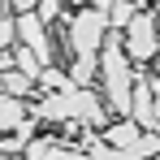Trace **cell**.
Wrapping results in <instances>:
<instances>
[{
  "mask_svg": "<svg viewBox=\"0 0 160 160\" xmlns=\"http://www.w3.org/2000/svg\"><path fill=\"white\" fill-rule=\"evenodd\" d=\"M13 30L22 35V43H26V48L39 56V61H52V56H56V52H52V39H48V22H39V13H35V9L18 13Z\"/></svg>",
  "mask_w": 160,
  "mask_h": 160,
  "instance_id": "3",
  "label": "cell"
},
{
  "mask_svg": "<svg viewBox=\"0 0 160 160\" xmlns=\"http://www.w3.org/2000/svg\"><path fill=\"white\" fill-rule=\"evenodd\" d=\"M22 117H26V108L18 95H9V91H0V130H18L22 126Z\"/></svg>",
  "mask_w": 160,
  "mask_h": 160,
  "instance_id": "6",
  "label": "cell"
},
{
  "mask_svg": "<svg viewBox=\"0 0 160 160\" xmlns=\"http://www.w3.org/2000/svg\"><path fill=\"white\" fill-rule=\"evenodd\" d=\"M160 152V130H138L130 147H121V160H138V156H156Z\"/></svg>",
  "mask_w": 160,
  "mask_h": 160,
  "instance_id": "5",
  "label": "cell"
},
{
  "mask_svg": "<svg viewBox=\"0 0 160 160\" xmlns=\"http://www.w3.org/2000/svg\"><path fill=\"white\" fill-rule=\"evenodd\" d=\"M130 121L138 130H160V108H156V78L143 69L130 82Z\"/></svg>",
  "mask_w": 160,
  "mask_h": 160,
  "instance_id": "2",
  "label": "cell"
},
{
  "mask_svg": "<svg viewBox=\"0 0 160 160\" xmlns=\"http://www.w3.org/2000/svg\"><path fill=\"white\" fill-rule=\"evenodd\" d=\"M134 134H138V126H134L130 117L117 121V126H108V143L117 147V160H121V147H130V143H134Z\"/></svg>",
  "mask_w": 160,
  "mask_h": 160,
  "instance_id": "8",
  "label": "cell"
},
{
  "mask_svg": "<svg viewBox=\"0 0 160 160\" xmlns=\"http://www.w3.org/2000/svg\"><path fill=\"white\" fill-rule=\"evenodd\" d=\"M13 35H18V30H13V18L0 9V48H13Z\"/></svg>",
  "mask_w": 160,
  "mask_h": 160,
  "instance_id": "13",
  "label": "cell"
},
{
  "mask_svg": "<svg viewBox=\"0 0 160 160\" xmlns=\"http://www.w3.org/2000/svg\"><path fill=\"white\" fill-rule=\"evenodd\" d=\"M0 78H4V91H9V95H26V91H30V78L18 74V69H4Z\"/></svg>",
  "mask_w": 160,
  "mask_h": 160,
  "instance_id": "9",
  "label": "cell"
},
{
  "mask_svg": "<svg viewBox=\"0 0 160 160\" xmlns=\"http://www.w3.org/2000/svg\"><path fill=\"white\" fill-rule=\"evenodd\" d=\"M0 91H4V78H0Z\"/></svg>",
  "mask_w": 160,
  "mask_h": 160,
  "instance_id": "17",
  "label": "cell"
},
{
  "mask_svg": "<svg viewBox=\"0 0 160 160\" xmlns=\"http://www.w3.org/2000/svg\"><path fill=\"white\" fill-rule=\"evenodd\" d=\"M35 13H39V22H56L61 18V0H39Z\"/></svg>",
  "mask_w": 160,
  "mask_h": 160,
  "instance_id": "12",
  "label": "cell"
},
{
  "mask_svg": "<svg viewBox=\"0 0 160 160\" xmlns=\"http://www.w3.org/2000/svg\"><path fill=\"white\" fill-rule=\"evenodd\" d=\"M108 4L112 0H91V9H100V13H108Z\"/></svg>",
  "mask_w": 160,
  "mask_h": 160,
  "instance_id": "15",
  "label": "cell"
},
{
  "mask_svg": "<svg viewBox=\"0 0 160 160\" xmlns=\"http://www.w3.org/2000/svg\"><path fill=\"white\" fill-rule=\"evenodd\" d=\"M4 4H9V0H0V9H4Z\"/></svg>",
  "mask_w": 160,
  "mask_h": 160,
  "instance_id": "16",
  "label": "cell"
},
{
  "mask_svg": "<svg viewBox=\"0 0 160 160\" xmlns=\"http://www.w3.org/2000/svg\"><path fill=\"white\" fill-rule=\"evenodd\" d=\"M121 52H130L126 61H152L156 56V13L152 9L130 13V22L121 26Z\"/></svg>",
  "mask_w": 160,
  "mask_h": 160,
  "instance_id": "1",
  "label": "cell"
},
{
  "mask_svg": "<svg viewBox=\"0 0 160 160\" xmlns=\"http://www.w3.org/2000/svg\"><path fill=\"white\" fill-rule=\"evenodd\" d=\"M69 117H78L82 126H104V104L95 100L91 87H74V95H69Z\"/></svg>",
  "mask_w": 160,
  "mask_h": 160,
  "instance_id": "4",
  "label": "cell"
},
{
  "mask_svg": "<svg viewBox=\"0 0 160 160\" xmlns=\"http://www.w3.org/2000/svg\"><path fill=\"white\" fill-rule=\"evenodd\" d=\"M82 152H87V156H108V160H117V147H112V143H100L95 134H87V143H82Z\"/></svg>",
  "mask_w": 160,
  "mask_h": 160,
  "instance_id": "11",
  "label": "cell"
},
{
  "mask_svg": "<svg viewBox=\"0 0 160 160\" xmlns=\"http://www.w3.org/2000/svg\"><path fill=\"white\" fill-rule=\"evenodd\" d=\"M39 87H43V91H56V87H61V82H65V74H61V69H56V65H39Z\"/></svg>",
  "mask_w": 160,
  "mask_h": 160,
  "instance_id": "10",
  "label": "cell"
},
{
  "mask_svg": "<svg viewBox=\"0 0 160 160\" xmlns=\"http://www.w3.org/2000/svg\"><path fill=\"white\" fill-rule=\"evenodd\" d=\"M39 65H43V61H39V56L30 52L26 43H22V48H13V69H18V74H26L30 82L39 78Z\"/></svg>",
  "mask_w": 160,
  "mask_h": 160,
  "instance_id": "7",
  "label": "cell"
},
{
  "mask_svg": "<svg viewBox=\"0 0 160 160\" xmlns=\"http://www.w3.org/2000/svg\"><path fill=\"white\" fill-rule=\"evenodd\" d=\"M39 0H9V9H18V13H26V9H35Z\"/></svg>",
  "mask_w": 160,
  "mask_h": 160,
  "instance_id": "14",
  "label": "cell"
}]
</instances>
